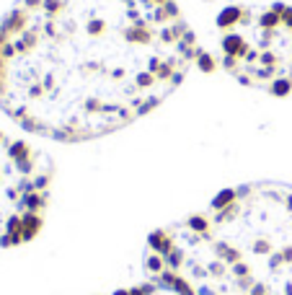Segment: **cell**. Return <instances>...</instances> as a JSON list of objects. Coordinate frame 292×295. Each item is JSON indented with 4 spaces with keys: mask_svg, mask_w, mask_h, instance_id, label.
<instances>
[{
    "mask_svg": "<svg viewBox=\"0 0 292 295\" xmlns=\"http://www.w3.org/2000/svg\"><path fill=\"white\" fill-rule=\"evenodd\" d=\"M197 65L215 67L176 0H18L0 21V109L60 143L137 122Z\"/></svg>",
    "mask_w": 292,
    "mask_h": 295,
    "instance_id": "obj_1",
    "label": "cell"
},
{
    "mask_svg": "<svg viewBox=\"0 0 292 295\" xmlns=\"http://www.w3.org/2000/svg\"><path fill=\"white\" fill-rule=\"evenodd\" d=\"M148 277L192 295H292V187L253 181L150 233Z\"/></svg>",
    "mask_w": 292,
    "mask_h": 295,
    "instance_id": "obj_2",
    "label": "cell"
},
{
    "mask_svg": "<svg viewBox=\"0 0 292 295\" xmlns=\"http://www.w3.org/2000/svg\"><path fill=\"white\" fill-rule=\"evenodd\" d=\"M217 60L249 88L285 96L292 88V8L228 5L217 16Z\"/></svg>",
    "mask_w": 292,
    "mask_h": 295,
    "instance_id": "obj_3",
    "label": "cell"
},
{
    "mask_svg": "<svg viewBox=\"0 0 292 295\" xmlns=\"http://www.w3.org/2000/svg\"><path fill=\"white\" fill-rule=\"evenodd\" d=\"M54 168L49 155L0 130V246L29 244L42 231Z\"/></svg>",
    "mask_w": 292,
    "mask_h": 295,
    "instance_id": "obj_4",
    "label": "cell"
},
{
    "mask_svg": "<svg viewBox=\"0 0 292 295\" xmlns=\"http://www.w3.org/2000/svg\"><path fill=\"white\" fill-rule=\"evenodd\" d=\"M109 295H192L184 285H178L173 280H163V277H148L140 285H132V288H122L114 290Z\"/></svg>",
    "mask_w": 292,
    "mask_h": 295,
    "instance_id": "obj_5",
    "label": "cell"
}]
</instances>
